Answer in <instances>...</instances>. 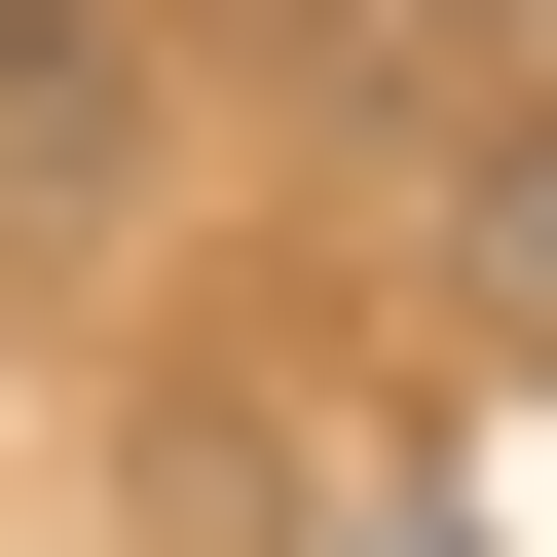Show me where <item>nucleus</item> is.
<instances>
[{"instance_id": "obj_1", "label": "nucleus", "mask_w": 557, "mask_h": 557, "mask_svg": "<svg viewBox=\"0 0 557 557\" xmlns=\"http://www.w3.org/2000/svg\"><path fill=\"white\" fill-rule=\"evenodd\" d=\"M112 186H149V0H0V298L112 260Z\"/></svg>"}, {"instance_id": "obj_2", "label": "nucleus", "mask_w": 557, "mask_h": 557, "mask_svg": "<svg viewBox=\"0 0 557 557\" xmlns=\"http://www.w3.org/2000/svg\"><path fill=\"white\" fill-rule=\"evenodd\" d=\"M446 335H483V372H557V112H520V149H446Z\"/></svg>"}, {"instance_id": "obj_3", "label": "nucleus", "mask_w": 557, "mask_h": 557, "mask_svg": "<svg viewBox=\"0 0 557 557\" xmlns=\"http://www.w3.org/2000/svg\"><path fill=\"white\" fill-rule=\"evenodd\" d=\"M298 557H483V520H446V483H335V520H298Z\"/></svg>"}]
</instances>
